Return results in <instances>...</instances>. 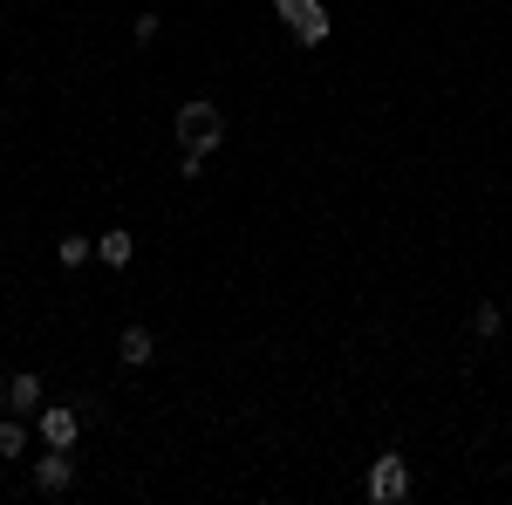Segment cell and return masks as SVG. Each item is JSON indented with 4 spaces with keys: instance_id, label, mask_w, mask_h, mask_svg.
Masks as SVG:
<instances>
[{
    "instance_id": "1",
    "label": "cell",
    "mask_w": 512,
    "mask_h": 505,
    "mask_svg": "<svg viewBox=\"0 0 512 505\" xmlns=\"http://www.w3.org/2000/svg\"><path fill=\"white\" fill-rule=\"evenodd\" d=\"M219 137H226V117H219V103H178V144H205V151H219Z\"/></svg>"
},
{
    "instance_id": "2",
    "label": "cell",
    "mask_w": 512,
    "mask_h": 505,
    "mask_svg": "<svg viewBox=\"0 0 512 505\" xmlns=\"http://www.w3.org/2000/svg\"><path fill=\"white\" fill-rule=\"evenodd\" d=\"M274 7H280V21L294 28L301 48H321V41H328V14H321V0H274Z\"/></svg>"
},
{
    "instance_id": "3",
    "label": "cell",
    "mask_w": 512,
    "mask_h": 505,
    "mask_svg": "<svg viewBox=\"0 0 512 505\" xmlns=\"http://www.w3.org/2000/svg\"><path fill=\"white\" fill-rule=\"evenodd\" d=\"M369 499L376 505H396V499H410V465H403V458H376V465H369Z\"/></svg>"
},
{
    "instance_id": "4",
    "label": "cell",
    "mask_w": 512,
    "mask_h": 505,
    "mask_svg": "<svg viewBox=\"0 0 512 505\" xmlns=\"http://www.w3.org/2000/svg\"><path fill=\"white\" fill-rule=\"evenodd\" d=\"M69 485H76V458L62 444H48V458H35V492L41 499H62Z\"/></svg>"
},
{
    "instance_id": "5",
    "label": "cell",
    "mask_w": 512,
    "mask_h": 505,
    "mask_svg": "<svg viewBox=\"0 0 512 505\" xmlns=\"http://www.w3.org/2000/svg\"><path fill=\"white\" fill-rule=\"evenodd\" d=\"M76 430H82V417L69 410V403H48V410H41V444H62V451H76Z\"/></svg>"
},
{
    "instance_id": "6",
    "label": "cell",
    "mask_w": 512,
    "mask_h": 505,
    "mask_svg": "<svg viewBox=\"0 0 512 505\" xmlns=\"http://www.w3.org/2000/svg\"><path fill=\"white\" fill-rule=\"evenodd\" d=\"M117 355H123V369H144V362L158 355V335H151V328H123Z\"/></svg>"
},
{
    "instance_id": "7",
    "label": "cell",
    "mask_w": 512,
    "mask_h": 505,
    "mask_svg": "<svg viewBox=\"0 0 512 505\" xmlns=\"http://www.w3.org/2000/svg\"><path fill=\"white\" fill-rule=\"evenodd\" d=\"M35 403H41V376H35V369H14V383H7V410L28 417Z\"/></svg>"
},
{
    "instance_id": "8",
    "label": "cell",
    "mask_w": 512,
    "mask_h": 505,
    "mask_svg": "<svg viewBox=\"0 0 512 505\" xmlns=\"http://www.w3.org/2000/svg\"><path fill=\"white\" fill-rule=\"evenodd\" d=\"M130 253H137V239L123 233V226H117V233H103V239H96V260H103V267H130Z\"/></svg>"
},
{
    "instance_id": "9",
    "label": "cell",
    "mask_w": 512,
    "mask_h": 505,
    "mask_svg": "<svg viewBox=\"0 0 512 505\" xmlns=\"http://www.w3.org/2000/svg\"><path fill=\"white\" fill-rule=\"evenodd\" d=\"M28 451V424L21 417H0V458H21Z\"/></svg>"
},
{
    "instance_id": "10",
    "label": "cell",
    "mask_w": 512,
    "mask_h": 505,
    "mask_svg": "<svg viewBox=\"0 0 512 505\" xmlns=\"http://www.w3.org/2000/svg\"><path fill=\"white\" fill-rule=\"evenodd\" d=\"M499 321H506L499 301H478V308H472V335H478V342H492V335H499Z\"/></svg>"
},
{
    "instance_id": "11",
    "label": "cell",
    "mask_w": 512,
    "mask_h": 505,
    "mask_svg": "<svg viewBox=\"0 0 512 505\" xmlns=\"http://www.w3.org/2000/svg\"><path fill=\"white\" fill-rule=\"evenodd\" d=\"M205 157H212L205 144H178V171H185V185H192L198 171H205Z\"/></svg>"
},
{
    "instance_id": "12",
    "label": "cell",
    "mask_w": 512,
    "mask_h": 505,
    "mask_svg": "<svg viewBox=\"0 0 512 505\" xmlns=\"http://www.w3.org/2000/svg\"><path fill=\"white\" fill-rule=\"evenodd\" d=\"M55 253H62V267H82V260H89V253H96V239H62V246H55Z\"/></svg>"
},
{
    "instance_id": "13",
    "label": "cell",
    "mask_w": 512,
    "mask_h": 505,
    "mask_svg": "<svg viewBox=\"0 0 512 505\" xmlns=\"http://www.w3.org/2000/svg\"><path fill=\"white\" fill-rule=\"evenodd\" d=\"M130 41L151 48V41H158V14H137V21H130Z\"/></svg>"
}]
</instances>
